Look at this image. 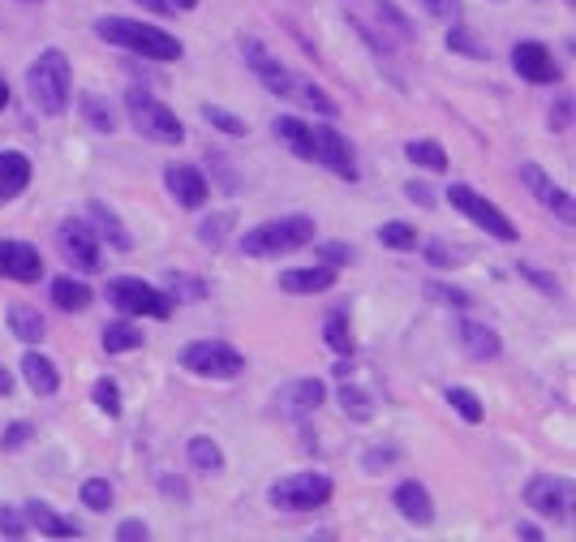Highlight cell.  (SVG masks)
Masks as SVG:
<instances>
[{
    "label": "cell",
    "mask_w": 576,
    "mask_h": 542,
    "mask_svg": "<svg viewBox=\"0 0 576 542\" xmlns=\"http://www.w3.org/2000/svg\"><path fill=\"white\" fill-rule=\"evenodd\" d=\"M95 35L104 39V44L121 48V52H134L142 56V61H181V39H172L168 31H160V26L151 22H134V18H99L95 22Z\"/></svg>",
    "instance_id": "obj_1"
},
{
    "label": "cell",
    "mask_w": 576,
    "mask_h": 542,
    "mask_svg": "<svg viewBox=\"0 0 576 542\" xmlns=\"http://www.w3.org/2000/svg\"><path fill=\"white\" fill-rule=\"evenodd\" d=\"M314 241V220L310 216H276L267 224H254L250 233H241L237 250L246 259H280V254H293Z\"/></svg>",
    "instance_id": "obj_2"
},
{
    "label": "cell",
    "mask_w": 576,
    "mask_h": 542,
    "mask_svg": "<svg viewBox=\"0 0 576 542\" xmlns=\"http://www.w3.org/2000/svg\"><path fill=\"white\" fill-rule=\"evenodd\" d=\"M69 87H74V69H69V56L61 48H43L35 56L31 74H26V91H31L35 108L43 117H61L69 108Z\"/></svg>",
    "instance_id": "obj_3"
},
{
    "label": "cell",
    "mask_w": 576,
    "mask_h": 542,
    "mask_svg": "<svg viewBox=\"0 0 576 542\" xmlns=\"http://www.w3.org/2000/svg\"><path fill=\"white\" fill-rule=\"evenodd\" d=\"M125 108H129V121H134V130L142 138H151V142H185V125L181 117L172 112L164 99H155L147 87H129L125 91Z\"/></svg>",
    "instance_id": "obj_4"
},
{
    "label": "cell",
    "mask_w": 576,
    "mask_h": 542,
    "mask_svg": "<svg viewBox=\"0 0 576 542\" xmlns=\"http://www.w3.org/2000/svg\"><path fill=\"white\" fill-rule=\"evenodd\" d=\"M104 293L125 319H168L172 306H177L164 289H155V284L138 280V276H112L104 284Z\"/></svg>",
    "instance_id": "obj_5"
},
{
    "label": "cell",
    "mask_w": 576,
    "mask_h": 542,
    "mask_svg": "<svg viewBox=\"0 0 576 542\" xmlns=\"http://www.w3.org/2000/svg\"><path fill=\"white\" fill-rule=\"evenodd\" d=\"M331 491H336V482L327 474H319V469H297V474L271 482L267 499H271V508H280V512H314L327 504Z\"/></svg>",
    "instance_id": "obj_6"
},
{
    "label": "cell",
    "mask_w": 576,
    "mask_h": 542,
    "mask_svg": "<svg viewBox=\"0 0 576 542\" xmlns=\"http://www.w3.org/2000/svg\"><path fill=\"white\" fill-rule=\"evenodd\" d=\"M177 362H181V370H190L198 379H233L246 370L241 349L228 345V340H190V345H181Z\"/></svg>",
    "instance_id": "obj_7"
},
{
    "label": "cell",
    "mask_w": 576,
    "mask_h": 542,
    "mask_svg": "<svg viewBox=\"0 0 576 542\" xmlns=\"http://www.w3.org/2000/svg\"><path fill=\"white\" fill-rule=\"evenodd\" d=\"M448 203H452L469 224H478L482 233H491L495 241H508V246H512V241L521 237V233H516V224L503 216L491 198H482L478 190H469V185H448Z\"/></svg>",
    "instance_id": "obj_8"
},
{
    "label": "cell",
    "mask_w": 576,
    "mask_h": 542,
    "mask_svg": "<svg viewBox=\"0 0 576 542\" xmlns=\"http://www.w3.org/2000/svg\"><path fill=\"white\" fill-rule=\"evenodd\" d=\"M56 246H61V259L74 267V271H99L104 267V246H99V237L91 233V224L86 220H65L56 228Z\"/></svg>",
    "instance_id": "obj_9"
},
{
    "label": "cell",
    "mask_w": 576,
    "mask_h": 542,
    "mask_svg": "<svg viewBox=\"0 0 576 542\" xmlns=\"http://www.w3.org/2000/svg\"><path fill=\"white\" fill-rule=\"evenodd\" d=\"M521 185L538 198L546 211H551L559 224H576V203H572V194L564 190V185H555L546 168H538L534 160H525V164H521Z\"/></svg>",
    "instance_id": "obj_10"
},
{
    "label": "cell",
    "mask_w": 576,
    "mask_h": 542,
    "mask_svg": "<svg viewBox=\"0 0 576 542\" xmlns=\"http://www.w3.org/2000/svg\"><path fill=\"white\" fill-rule=\"evenodd\" d=\"M572 482L568 478H555V474H534L525 482V504L534 508V512H542V517H551V521H559V517H568L572 512Z\"/></svg>",
    "instance_id": "obj_11"
},
{
    "label": "cell",
    "mask_w": 576,
    "mask_h": 542,
    "mask_svg": "<svg viewBox=\"0 0 576 542\" xmlns=\"http://www.w3.org/2000/svg\"><path fill=\"white\" fill-rule=\"evenodd\" d=\"M241 56H246V65L258 74V82H263V91H271V95H280V99H288L297 91V74L288 65H280L276 56H271L258 39H241Z\"/></svg>",
    "instance_id": "obj_12"
},
{
    "label": "cell",
    "mask_w": 576,
    "mask_h": 542,
    "mask_svg": "<svg viewBox=\"0 0 576 542\" xmlns=\"http://www.w3.org/2000/svg\"><path fill=\"white\" fill-rule=\"evenodd\" d=\"M314 164H327L336 177L344 181H357L362 173H357V151H353V142L344 138L340 130H331V125H319L314 130Z\"/></svg>",
    "instance_id": "obj_13"
},
{
    "label": "cell",
    "mask_w": 576,
    "mask_h": 542,
    "mask_svg": "<svg viewBox=\"0 0 576 542\" xmlns=\"http://www.w3.org/2000/svg\"><path fill=\"white\" fill-rule=\"evenodd\" d=\"M512 65L516 74H521L529 87H551V82H559V65L546 44H538V39H521V44L512 48Z\"/></svg>",
    "instance_id": "obj_14"
},
{
    "label": "cell",
    "mask_w": 576,
    "mask_h": 542,
    "mask_svg": "<svg viewBox=\"0 0 576 542\" xmlns=\"http://www.w3.org/2000/svg\"><path fill=\"white\" fill-rule=\"evenodd\" d=\"M0 276L5 280H18V284H31L43 276V259L31 241H18V237H0Z\"/></svg>",
    "instance_id": "obj_15"
},
{
    "label": "cell",
    "mask_w": 576,
    "mask_h": 542,
    "mask_svg": "<svg viewBox=\"0 0 576 542\" xmlns=\"http://www.w3.org/2000/svg\"><path fill=\"white\" fill-rule=\"evenodd\" d=\"M164 185H168V194L177 198L185 211H198V207L207 203V194H211L207 177L198 173L194 164H168V168H164Z\"/></svg>",
    "instance_id": "obj_16"
},
{
    "label": "cell",
    "mask_w": 576,
    "mask_h": 542,
    "mask_svg": "<svg viewBox=\"0 0 576 542\" xmlns=\"http://www.w3.org/2000/svg\"><path fill=\"white\" fill-rule=\"evenodd\" d=\"M86 216H91L86 224H91V233L99 237V246H104V250H117V254L134 250V237H129V228L121 224V216L112 207H104L95 198V203H86Z\"/></svg>",
    "instance_id": "obj_17"
},
{
    "label": "cell",
    "mask_w": 576,
    "mask_h": 542,
    "mask_svg": "<svg viewBox=\"0 0 576 542\" xmlns=\"http://www.w3.org/2000/svg\"><path fill=\"white\" fill-rule=\"evenodd\" d=\"M456 336H460V345H465L469 358H478V362H495L499 353H503V340L491 323H482V319H460L456 323Z\"/></svg>",
    "instance_id": "obj_18"
},
{
    "label": "cell",
    "mask_w": 576,
    "mask_h": 542,
    "mask_svg": "<svg viewBox=\"0 0 576 542\" xmlns=\"http://www.w3.org/2000/svg\"><path fill=\"white\" fill-rule=\"evenodd\" d=\"M392 504L409 525H435V499H430V491L422 487V482H413V478L400 482V487L392 491Z\"/></svg>",
    "instance_id": "obj_19"
},
{
    "label": "cell",
    "mask_w": 576,
    "mask_h": 542,
    "mask_svg": "<svg viewBox=\"0 0 576 542\" xmlns=\"http://www.w3.org/2000/svg\"><path fill=\"white\" fill-rule=\"evenodd\" d=\"M331 284H336V267H293V271H284L280 276V289L288 297H314V293H327Z\"/></svg>",
    "instance_id": "obj_20"
},
{
    "label": "cell",
    "mask_w": 576,
    "mask_h": 542,
    "mask_svg": "<svg viewBox=\"0 0 576 542\" xmlns=\"http://www.w3.org/2000/svg\"><path fill=\"white\" fill-rule=\"evenodd\" d=\"M327 401V383L323 379H293L280 388V409L293 413V418H301V413L319 409Z\"/></svg>",
    "instance_id": "obj_21"
},
{
    "label": "cell",
    "mask_w": 576,
    "mask_h": 542,
    "mask_svg": "<svg viewBox=\"0 0 576 542\" xmlns=\"http://www.w3.org/2000/svg\"><path fill=\"white\" fill-rule=\"evenodd\" d=\"M26 185H31V160L22 151H0V207L26 194Z\"/></svg>",
    "instance_id": "obj_22"
},
{
    "label": "cell",
    "mask_w": 576,
    "mask_h": 542,
    "mask_svg": "<svg viewBox=\"0 0 576 542\" xmlns=\"http://www.w3.org/2000/svg\"><path fill=\"white\" fill-rule=\"evenodd\" d=\"M22 512H26V525H35L43 538H82L78 525L69 521V517H61L52 504H43V499H31Z\"/></svg>",
    "instance_id": "obj_23"
},
{
    "label": "cell",
    "mask_w": 576,
    "mask_h": 542,
    "mask_svg": "<svg viewBox=\"0 0 576 542\" xmlns=\"http://www.w3.org/2000/svg\"><path fill=\"white\" fill-rule=\"evenodd\" d=\"M22 379H26V388H31L35 396H56V388H61V375H56V366L43 358V353H22Z\"/></svg>",
    "instance_id": "obj_24"
},
{
    "label": "cell",
    "mask_w": 576,
    "mask_h": 542,
    "mask_svg": "<svg viewBox=\"0 0 576 542\" xmlns=\"http://www.w3.org/2000/svg\"><path fill=\"white\" fill-rule=\"evenodd\" d=\"M52 302H56V310H65V315H82L86 306L95 302V293H91V284H82L78 276H56L52 284Z\"/></svg>",
    "instance_id": "obj_25"
},
{
    "label": "cell",
    "mask_w": 576,
    "mask_h": 542,
    "mask_svg": "<svg viewBox=\"0 0 576 542\" xmlns=\"http://www.w3.org/2000/svg\"><path fill=\"white\" fill-rule=\"evenodd\" d=\"M9 332L18 336L26 349H31V345H43V336H48V323H43V315H39L35 306L13 302V306H9Z\"/></svg>",
    "instance_id": "obj_26"
},
{
    "label": "cell",
    "mask_w": 576,
    "mask_h": 542,
    "mask_svg": "<svg viewBox=\"0 0 576 542\" xmlns=\"http://www.w3.org/2000/svg\"><path fill=\"white\" fill-rule=\"evenodd\" d=\"M276 138H284V147L297 155V160H306V164H314V130L306 121H297V117H276Z\"/></svg>",
    "instance_id": "obj_27"
},
{
    "label": "cell",
    "mask_w": 576,
    "mask_h": 542,
    "mask_svg": "<svg viewBox=\"0 0 576 542\" xmlns=\"http://www.w3.org/2000/svg\"><path fill=\"white\" fill-rule=\"evenodd\" d=\"M336 375L344 379V388H340V409L349 413L353 422H370V418H374V392L366 388V383L349 379L344 370H336Z\"/></svg>",
    "instance_id": "obj_28"
},
{
    "label": "cell",
    "mask_w": 576,
    "mask_h": 542,
    "mask_svg": "<svg viewBox=\"0 0 576 542\" xmlns=\"http://www.w3.org/2000/svg\"><path fill=\"white\" fill-rule=\"evenodd\" d=\"M405 160L417 164V168H430V173H448V147L435 142V138H409Z\"/></svg>",
    "instance_id": "obj_29"
},
{
    "label": "cell",
    "mask_w": 576,
    "mask_h": 542,
    "mask_svg": "<svg viewBox=\"0 0 576 542\" xmlns=\"http://www.w3.org/2000/svg\"><path fill=\"white\" fill-rule=\"evenodd\" d=\"M185 456H190V465L203 469V474H220V469H224V452H220V444H215L211 435H190Z\"/></svg>",
    "instance_id": "obj_30"
},
{
    "label": "cell",
    "mask_w": 576,
    "mask_h": 542,
    "mask_svg": "<svg viewBox=\"0 0 576 542\" xmlns=\"http://www.w3.org/2000/svg\"><path fill=\"white\" fill-rule=\"evenodd\" d=\"M323 340L331 353H340V358H353L357 345H353V327L349 319H344V310H331V315L323 319Z\"/></svg>",
    "instance_id": "obj_31"
},
{
    "label": "cell",
    "mask_w": 576,
    "mask_h": 542,
    "mask_svg": "<svg viewBox=\"0 0 576 542\" xmlns=\"http://www.w3.org/2000/svg\"><path fill=\"white\" fill-rule=\"evenodd\" d=\"M142 349V327L129 323V319H117L104 327V353H134Z\"/></svg>",
    "instance_id": "obj_32"
},
{
    "label": "cell",
    "mask_w": 576,
    "mask_h": 542,
    "mask_svg": "<svg viewBox=\"0 0 576 542\" xmlns=\"http://www.w3.org/2000/svg\"><path fill=\"white\" fill-rule=\"evenodd\" d=\"M164 284H168V297H172V302H207V293H211L207 280L190 276V271H168Z\"/></svg>",
    "instance_id": "obj_33"
},
{
    "label": "cell",
    "mask_w": 576,
    "mask_h": 542,
    "mask_svg": "<svg viewBox=\"0 0 576 542\" xmlns=\"http://www.w3.org/2000/svg\"><path fill=\"white\" fill-rule=\"evenodd\" d=\"M443 401H448L456 413H460V422H469V426H482V401L478 396H473L469 388H460V383H448V388H443Z\"/></svg>",
    "instance_id": "obj_34"
},
{
    "label": "cell",
    "mask_w": 576,
    "mask_h": 542,
    "mask_svg": "<svg viewBox=\"0 0 576 542\" xmlns=\"http://www.w3.org/2000/svg\"><path fill=\"white\" fill-rule=\"evenodd\" d=\"M78 108H82V117H86V125H91V130H99V134H112V130H117V121H112V112H108V99H99L95 91H86V95L78 99Z\"/></svg>",
    "instance_id": "obj_35"
},
{
    "label": "cell",
    "mask_w": 576,
    "mask_h": 542,
    "mask_svg": "<svg viewBox=\"0 0 576 542\" xmlns=\"http://www.w3.org/2000/svg\"><path fill=\"white\" fill-rule=\"evenodd\" d=\"M203 121H207V125H215V130L228 134V138H246V134H250V121L233 117V112L220 108V104H203Z\"/></svg>",
    "instance_id": "obj_36"
},
{
    "label": "cell",
    "mask_w": 576,
    "mask_h": 542,
    "mask_svg": "<svg viewBox=\"0 0 576 542\" xmlns=\"http://www.w3.org/2000/svg\"><path fill=\"white\" fill-rule=\"evenodd\" d=\"M78 495H82V504L91 508V512H108L112 504H117V491H112L108 478H86Z\"/></svg>",
    "instance_id": "obj_37"
},
{
    "label": "cell",
    "mask_w": 576,
    "mask_h": 542,
    "mask_svg": "<svg viewBox=\"0 0 576 542\" xmlns=\"http://www.w3.org/2000/svg\"><path fill=\"white\" fill-rule=\"evenodd\" d=\"M379 241L387 250H413L417 233H413V224H405V220H387V224H379Z\"/></svg>",
    "instance_id": "obj_38"
},
{
    "label": "cell",
    "mask_w": 576,
    "mask_h": 542,
    "mask_svg": "<svg viewBox=\"0 0 576 542\" xmlns=\"http://www.w3.org/2000/svg\"><path fill=\"white\" fill-rule=\"evenodd\" d=\"M91 401H95V409H104L108 418H121V388H117V379H95Z\"/></svg>",
    "instance_id": "obj_39"
},
{
    "label": "cell",
    "mask_w": 576,
    "mask_h": 542,
    "mask_svg": "<svg viewBox=\"0 0 576 542\" xmlns=\"http://www.w3.org/2000/svg\"><path fill=\"white\" fill-rule=\"evenodd\" d=\"M297 99H301V104H306V108H314V112H323V117H336V99H331V95H323L319 87H314V82H301L297 78V91H293Z\"/></svg>",
    "instance_id": "obj_40"
},
{
    "label": "cell",
    "mask_w": 576,
    "mask_h": 542,
    "mask_svg": "<svg viewBox=\"0 0 576 542\" xmlns=\"http://www.w3.org/2000/svg\"><path fill=\"white\" fill-rule=\"evenodd\" d=\"M228 228H233V211H215V216H207L203 224H198V237H203L207 246H224Z\"/></svg>",
    "instance_id": "obj_41"
},
{
    "label": "cell",
    "mask_w": 576,
    "mask_h": 542,
    "mask_svg": "<svg viewBox=\"0 0 576 542\" xmlns=\"http://www.w3.org/2000/svg\"><path fill=\"white\" fill-rule=\"evenodd\" d=\"M448 52H460V56H469V61H486V56H491L469 31H460V26H452V31H448Z\"/></svg>",
    "instance_id": "obj_42"
},
{
    "label": "cell",
    "mask_w": 576,
    "mask_h": 542,
    "mask_svg": "<svg viewBox=\"0 0 576 542\" xmlns=\"http://www.w3.org/2000/svg\"><path fill=\"white\" fill-rule=\"evenodd\" d=\"M35 439V422H9V431L0 435V452H18V448H26Z\"/></svg>",
    "instance_id": "obj_43"
},
{
    "label": "cell",
    "mask_w": 576,
    "mask_h": 542,
    "mask_svg": "<svg viewBox=\"0 0 576 542\" xmlns=\"http://www.w3.org/2000/svg\"><path fill=\"white\" fill-rule=\"evenodd\" d=\"M516 271L534 284L538 293H546V297H559V280L551 276V271H542V267H534V263H516Z\"/></svg>",
    "instance_id": "obj_44"
},
{
    "label": "cell",
    "mask_w": 576,
    "mask_h": 542,
    "mask_svg": "<svg viewBox=\"0 0 576 542\" xmlns=\"http://www.w3.org/2000/svg\"><path fill=\"white\" fill-rule=\"evenodd\" d=\"M422 254H426L430 267H460L465 263V254H456V246H448V241H430Z\"/></svg>",
    "instance_id": "obj_45"
},
{
    "label": "cell",
    "mask_w": 576,
    "mask_h": 542,
    "mask_svg": "<svg viewBox=\"0 0 576 542\" xmlns=\"http://www.w3.org/2000/svg\"><path fill=\"white\" fill-rule=\"evenodd\" d=\"M26 512L22 508H9V504H0V534L5 538H26Z\"/></svg>",
    "instance_id": "obj_46"
},
{
    "label": "cell",
    "mask_w": 576,
    "mask_h": 542,
    "mask_svg": "<svg viewBox=\"0 0 576 542\" xmlns=\"http://www.w3.org/2000/svg\"><path fill=\"white\" fill-rule=\"evenodd\" d=\"M426 297H435V302H443V306H460V310L473 306V297L452 289V284H426Z\"/></svg>",
    "instance_id": "obj_47"
},
{
    "label": "cell",
    "mask_w": 576,
    "mask_h": 542,
    "mask_svg": "<svg viewBox=\"0 0 576 542\" xmlns=\"http://www.w3.org/2000/svg\"><path fill=\"white\" fill-rule=\"evenodd\" d=\"M319 259H323L327 267H349V263H353V246H349V241H323V246H319Z\"/></svg>",
    "instance_id": "obj_48"
},
{
    "label": "cell",
    "mask_w": 576,
    "mask_h": 542,
    "mask_svg": "<svg viewBox=\"0 0 576 542\" xmlns=\"http://www.w3.org/2000/svg\"><path fill=\"white\" fill-rule=\"evenodd\" d=\"M430 18H439V22H456L460 18V0H417Z\"/></svg>",
    "instance_id": "obj_49"
},
{
    "label": "cell",
    "mask_w": 576,
    "mask_h": 542,
    "mask_svg": "<svg viewBox=\"0 0 576 542\" xmlns=\"http://www.w3.org/2000/svg\"><path fill=\"white\" fill-rule=\"evenodd\" d=\"M374 9H379V18H383L387 26H396V31L405 35V39H413V35H417V31H413V22H405V18H400V9L392 5V0H379V5H374Z\"/></svg>",
    "instance_id": "obj_50"
},
{
    "label": "cell",
    "mask_w": 576,
    "mask_h": 542,
    "mask_svg": "<svg viewBox=\"0 0 576 542\" xmlns=\"http://www.w3.org/2000/svg\"><path fill=\"white\" fill-rule=\"evenodd\" d=\"M546 125H551L555 134H559V130H568V125H572V99H568V95L551 108V117H546Z\"/></svg>",
    "instance_id": "obj_51"
},
{
    "label": "cell",
    "mask_w": 576,
    "mask_h": 542,
    "mask_svg": "<svg viewBox=\"0 0 576 542\" xmlns=\"http://www.w3.org/2000/svg\"><path fill=\"white\" fill-rule=\"evenodd\" d=\"M396 461H400L396 448H370V452H366V469H370V474H374V469L383 474V469H387V465H396Z\"/></svg>",
    "instance_id": "obj_52"
},
{
    "label": "cell",
    "mask_w": 576,
    "mask_h": 542,
    "mask_svg": "<svg viewBox=\"0 0 576 542\" xmlns=\"http://www.w3.org/2000/svg\"><path fill=\"white\" fill-rule=\"evenodd\" d=\"M117 538H121V542H134V538L142 542V538H151V530H147V521L129 517V521H121V525H117Z\"/></svg>",
    "instance_id": "obj_53"
},
{
    "label": "cell",
    "mask_w": 576,
    "mask_h": 542,
    "mask_svg": "<svg viewBox=\"0 0 576 542\" xmlns=\"http://www.w3.org/2000/svg\"><path fill=\"white\" fill-rule=\"evenodd\" d=\"M405 198H413V203H422V207L435 203V194H430L422 181H409V185H405Z\"/></svg>",
    "instance_id": "obj_54"
},
{
    "label": "cell",
    "mask_w": 576,
    "mask_h": 542,
    "mask_svg": "<svg viewBox=\"0 0 576 542\" xmlns=\"http://www.w3.org/2000/svg\"><path fill=\"white\" fill-rule=\"evenodd\" d=\"M160 491L172 495V499H185V495H190V491H185V482H181V478H172V474L160 478Z\"/></svg>",
    "instance_id": "obj_55"
},
{
    "label": "cell",
    "mask_w": 576,
    "mask_h": 542,
    "mask_svg": "<svg viewBox=\"0 0 576 542\" xmlns=\"http://www.w3.org/2000/svg\"><path fill=\"white\" fill-rule=\"evenodd\" d=\"M138 9H147V13H155V18H164V13H172V5L168 0H134Z\"/></svg>",
    "instance_id": "obj_56"
},
{
    "label": "cell",
    "mask_w": 576,
    "mask_h": 542,
    "mask_svg": "<svg viewBox=\"0 0 576 542\" xmlns=\"http://www.w3.org/2000/svg\"><path fill=\"white\" fill-rule=\"evenodd\" d=\"M516 538H529V542H542L546 534L538 530V525H529V521H521V525H516Z\"/></svg>",
    "instance_id": "obj_57"
},
{
    "label": "cell",
    "mask_w": 576,
    "mask_h": 542,
    "mask_svg": "<svg viewBox=\"0 0 576 542\" xmlns=\"http://www.w3.org/2000/svg\"><path fill=\"white\" fill-rule=\"evenodd\" d=\"M0 396H13V375L0 366Z\"/></svg>",
    "instance_id": "obj_58"
},
{
    "label": "cell",
    "mask_w": 576,
    "mask_h": 542,
    "mask_svg": "<svg viewBox=\"0 0 576 542\" xmlns=\"http://www.w3.org/2000/svg\"><path fill=\"white\" fill-rule=\"evenodd\" d=\"M168 5H172V9H181V13H185V9H198V0H168Z\"/></svg>",
    "instance_id": "obj_59"
},
{
    "label": "cell",
    "mask_w": 576,
    "mask_h": 542,
    "mask_svg": "<svg viewBox=\"0 0 576 542\" xmlns=\"http://www.w3.org/2000/svg\"><path fill=\"white\" fill-rule=\"evenodd\" d=\"M5 104H9V82L0 78V112H5Z\"/></svg>",
    "instance_id": "obj_60"
},
{
    "label": "cell",
    "mask_w": 576,
    "mask_h": 542,
    "mask_svg": "<svg viewBox=\"0 0 576 542\" xmlns=\"http://www.w3.org/2000/svg\"><path fill=\"white\" fill-rule=\"evenodd\" d=\"M22 5H43V0H22Z\"/></svg>",
    "instance_id": "obj_61"
}]
</instances>
